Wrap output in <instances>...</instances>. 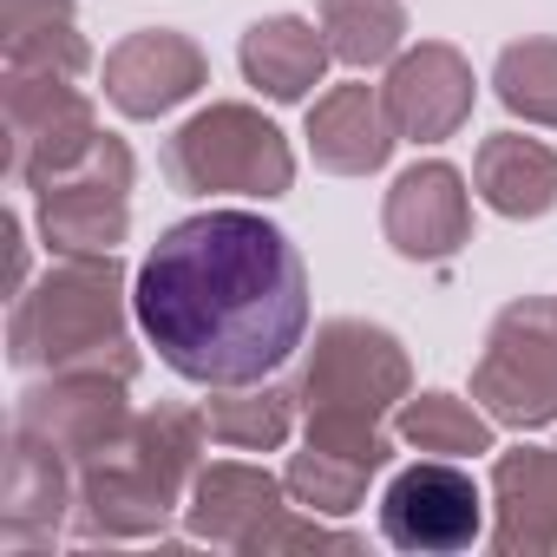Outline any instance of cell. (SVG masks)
I'll use <instances>...</instances> for the list:
<instances>
[{
	"instance_id": "9c48e42d",
	"label": "cell",
	"mask_w": 557,
	"mask_h": 557,
	"mask_svg": "<svg viewBox=\"0 0 557 557\" xmlns=\"http://www.w3.org/2000/svg\"><path fill=\"white\" fill-rule=\"evenodd\" d=\"M119 426H125V374H106V368H66L60 381L21 400V433L73 459H99L119 440Z\"/></svg>"
},
{
	"instance_id": "52a82bcc",
	"label": "cell",
	"mask_w": 557,
	"mask_h": 557,
	"mask_svg": "<svg viewBox=\"0 0 557 557\" xmlns=\"http://www.w3.org/2000/svg\"><path fill=\"white\" fill-rule=\"evenodd\" d=\"M73 73H14L8 79V125H14V177L27 184H47L73 164L92 158L99 145V125H92V106L66 86Z\"/></svg>"
},
{
	"instance_id": "4fadbf2b",
	"label": "cell",
	"mask_w": 557,
	"mask_h": 557,
	"mask_svg": "<svg viewBox=\"0 0 557 557\" xmlns=\"http://www.w3.org/2000/svg\"><path fill=\"white\" fill-rule=\"evenodd\" d=\"M394 119H387V99L374 86H335L329 99H315L309 112V145H315V164L322 171H342V177H368L387 164L394 151Z\"/></svg>"
},
{
	"instance_id": "ffe728a7",
	"label": "cell",
	"mask_w": 557,
	"mask_h": 557,
	"mask_svg": "<svg viewBox=\"0 0 557 557\" xmlns=\"http://www.w3.org/2000/svg\"><path fill=\"white\" fill-rule=\"evenodd\" d=\"M492 86H498V99L518 119L557 125V40H518V47H505Z\"/></svg>"
},
{
	"instance_id": "44dd1931",
	"label": "cell",
	"mask_w": 557,
	"mask_h": 557,
	"mask_svg": "<svg viewBox=\"0 0 557 557\" xmlns=\"http://www.w3.org/2000/svg\"><path fill=\"white\" fill-rule=\"evenodd\" d=\"M400 433L420 446V453H492V426L453 400V394H420L407 413H400Z\"/></svg>"
},
{
	"instance_id": "ba28073f",
	"label": "cell",
	"mask_w": 557,
	"mask_h": 557,
	"mask_svg": "<svg viewBox=\"0 0 557 557\" xmlns=\"http://www.w3.org/2000/svg\"><path fill=\"white\" fill-rule=\"evenodd\" d=\"M479 485L446 459L407 466L381 498V531L400 550H466L479 537Z\"/></svg>"
},
{
	"instance_id": "8fae6325",
	"label": "cell",
	"mask_w": 557,
	"mask_h": 557,
	"mask_svg": "<svg viewBox=\"0 0 557 557\" xmlns=\"http://www.w3.org/2000/svg\"><path fill=\"white\" fill-rule=\"evenodd\" d=\"M203 53L184 40V34H132L125 47H112L106 60V99L125 112V119H158L171 106H184L197 86H203Z\"/></svg>"
},
{
	"instance_id": "6da1fadb",
	"label": "cell",
	"mask_w": 557,
	"mask_h": 557,
	"mask_svg": "<svg viewBox=\"0 0 557 557\" xmlns=\"http://www.w3.org/2000/svg\"><path fill=\"white\" fill-rule=\"evenodd\" d=\"M132 315L171 374L256 387L309 335V275L296 243L256 210H203L151 243Z\"/></svg>"
},
{
	"instance_id": "e0dca14e",
	"label": "cell",
	"mask_w": 557,
	"mask_h": 557,
	"mask_svg": "<svg viewBox=\"0 0 557 557\" xmlns=\"http://www.w3.org/2000/svg\"><path fill=\"white\" fill-rule=\"evenodd\" d=\"M275 505H283V492H275L269 472H256V466H210V472L197 479V511H190V518H197L203 537L243 544V537H249L243 518H269Z\"/></svg>"
},
{
	"instance_id": "30bf717a",
	"label": "cell",
	"mask_w": 557,
	"mask_h": 557,
	"mask_svg": "<svg viewBox=\"0 0 557 557\" xmlns=\"http://www.w3.org/2000/svg\"><path fill=\"white\" fill-rule=\"evenodd\" d=\"M381 99H387V119H394L400 138L440 145V138H453V132L466 125V112H472V66H466L453 47L400 53L394 73H387V86H381Z\"/></svg>"
},
{
	"instance_id": "9a60e30c",
	"label": "cell",
	"mask_w": 557,
	"mask_h": 557,
	"mask_svg": "<svg viewBox=\"0 0 557 557\" xmlns=\"http://www.w3.org/2000/svg\"><path fill=\"white\" fill-rule=\"evenodd\" d=\"M479 197L498 216H544L557 203V151H544L537 138L498 132L479 145Z\"/></svg>"
},
{
	"instance_id": "5bb4252c",
	"label": "cell",
	"mask_w": 557,
	"mask_h": 557,
	"mask_svg": "<svg viewBox=\"0 0 557 557\" xmlns=\"http://www.w3.org/2000/svg\"><path fill=\"white\" fill-rule=\"evenodd\" d=\"M329 40L296 21V14H275V21H256L243 34V73L249 86H262L269 99H302L309 86H322V66H329Z\"/></svg>"
},
{
	"instance_id": "d6986e66",
	"label": "cell",
	"mask_w": 557,
	"mask_h": 557,
	"mask_svg": "<svg viewBox=\"0 0 557 557\" xmlns=\"http://www.w3.org/2000/svg\"><path fill=\"white\" fill-rule=\"evenodd\" d=\"M498 505H505V531L498 544H544V505H557V446L550 453H505L498 459Z\"/></svg>"
},
{
	"instance_id": "2e32d148",
	"label": "cell",
	"mask_w": 557,
	"mask_h": 557,
	"mask_svg": "<svg viewBox=\"0 0 557 557\" xmlns=\"http://www.w3.org/2000/svg\"><path fill=\"white\" fill-rule=\"evenodd\" d=\"M8 66L14 73H86L73 34V0H8Z\"/></svg>"
},
{
	"instance_id": "3957f363",
	"label": "cell",
	"mask_w": 557,
	"mask_h": 557,
	"mask_svg": "<svg viewBox=\"0 0 557 557\" xmlns=\"http://www.w3.org/2000/svg\"><path fill=\"white\" fill-rule=\"evenodd\" d=\"M14 361L21 368H106L132 381L125 348V289L112 256H66L47 283L14 302Z\"/></svg>"
},
{
	"instance_id": "5b68a950",
	"label": "cell",
	"mask_w": 557,
	"mask_h": 557,
	"mask_svg": "<svg viewBox=\"0 0 557 557\" xmlns=\"http://www.w3.org/2000/svg\"><path fill=\"white\" fill-rule=\"evenodd\" d=\"M472 394L511 426L557 420V302H511L492 322Z\"/></svg>"
},
{
	"instance_id": "7c38bea8",
	"label": "cell",
	"mask_w": 557,
	"mask_h": 557,
	"mask_svg": "<svg viewBox=\"0 0 557 557\" xmlns=\"http://www.w3.org/2000/svg\"><path fill=\"white\" fill-rule=\"evenodd\" d=\"M387 243L413 262H433V256H453L472 230V210H466V177L453 164H413L394 190H387Z\"/></svg>"
},
{
	"instance_id": "7a4b0ae2",
	"label": "cell",
	"mask_w": 557,
	"mask_h": 557,
	"mask_svg": "<svg viewBox=\"0 0 557 557\" xmlns=\"http://www.w3.org/2000/svg\"><path fill=\"white\" fill-rule=\"evenodd\" d=\"M407 394V355L387 329L368 322H329L302 368V407H309V446L342 453L368 472L387 466L381 413Z\"/></svg>"
},
{
	"instance_id": "7402d4cb",
	"label": "cell",
	"mask_w": 557,
	"mask_h": 557,
	"mask_svg": "<svg viewBox=\"0 0 557 557\" xmlns=\"http://www.w3.org/2000/svg\"><path fill=\"white\" fill-rule=\"evenodd\" d=\"M210 433L216 440H230V446H275L289 433V394H275V387H262V394H230V400H210Z\"/></svg>"
},
{
	"instance_id": "8992f818",
	"label": "cell",
	"mask_w": 557,
	"mask_h": 557,
	"mask_svg": "<svg viewBox=\"0 0 557 557\" xmlns=\"http://www.w3.org/2000/svg\"><path fill=\"white\" fill-rule=\"evenodd\" d=\"M40 190V230L60 256H112V243H125L132 223V151L119 138H99L86 164L34 184Z\"/></svg>"
},
{
	"instance_id": "ac0fdd59",
	"label": "cell",
	"mask_w": 557,
	"mask_h": 557,
	"mask_svg": "<svg viewBox=\"0 0 557 557\" xmlns=\"http://www.w3.org/2000/svg\"><path fill=\"white\" fill-rule=\"evenodd\" d=\"M407 34V14H400V0H322V40L335 60L348 66H381L394 60Z\"/></svg>"
},
{
	"instance_id": "277c9868",
	"label": "cell",
	"mask_w": 557,
	"mask_h": 557,
	"mask_svg": "<svg viewBox=\"0 0 557 557\" xmlns=\"http://www.w3.org/2000/svg\"><path fill=\"white\" fill-rule=\"evenodd\" d=\"M177 190L190 197H210V190H243V197H283L289 177H296V158L283 145V132H275L262 112L249 106H210L197 112L171 151H164Z\"/></svg>"
},
{
	"instance_id": "603a6c76",
	"label": "cell",
	"mask_w": 557,
	"mask_h": 557,
	"mask_svg": "<svg viewBox=\"0 0 557 557\" xmlns=\"http://www.w3.org/2000/svg\"><path fill=\"white\" fill-rule=\"evenodd\" d=\"M361 485H368V466H355V459H342V453H302L296 466H289V492L302 498V505H322V511H355L361 505Z\"/></svg>"
}]
</instances>
